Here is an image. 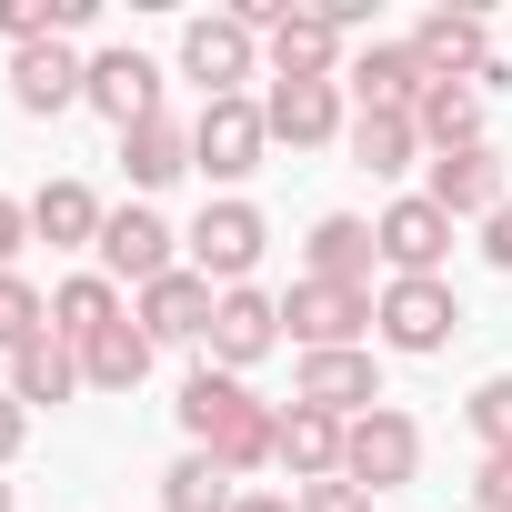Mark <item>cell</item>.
<instances>
[{
    "label": "cell",
    "mask_w": 512,
    "mask_h": 512,
    "mask_svg": "<svg viewBox=\"0 0 512 512\" xmlns=\"http://www.w3.org/2000/svg\"><path fill=\"white\" fill-rule=\"evenodd\" d=\"M452 231H462L452 211H432L422 191H402V201L372 221V241H382V272H392V282H442V262H452Z\"/></svg>",
    "instance_id": "obj_10"
},
{
    "label": "cell",
    "mask_w": 512,
    "mask_h": 512,
    "mask_svg": "<svg viewBox=\"0 0 512 512\" xmlns=\"http://www.w3.org/2000/svg\"><path fill=\"white\" fill-rule=\"evenodd\" d=\"M11 502H21V492H11V472H0V512H11Z\"/></svg>",
    "instance_id": "obj_39"
},
{
    "label": "cell",
    "mask_w": 512,
    "mask_h": 512,
    "mask_svg": "<svg viewBox=\"0 0 512 512\" xmlns=\"http://www.w3.org/2000/svg\"><path fill=\"white\" fill-rule=\"evenodd\" d=\"M51 332V292L31 282V272H0V352H21V342H41Z\"/></svg>",
    "instance_id": "obj_30"
},
{
    "label": "cell",
    "mask_w": 512,
    "mask_h": 512,
    "mask_svg": "<svg viewBox=\"0 0 512 512\" xmlns=\"http://www.w3.org/2000/svg\"><path fill=\"white\" fill-rule=\"evenodd\" d=\"M342 41H352V31L322 11V0H292L282 31L262 41V81H342V61H352Z\"/></svg>",
    "instance_id": "obj_11"
},
{
    "label": "cell",
    "mask_w": 512,
    "mask_h": 512,
    "mask_svg": "<svg viewBox=\"0 0 512 512\" xmlns=\"http://www.w3.org/2000/svg\"><path fill=\"white\" fill-rule=\"evenodd\" d=\"M151 352H161V342H151L141 322H111L101 342H81V382H91V392H141V382H151Z\"/></svg>",
    "instance_id": "obj_28"
},
{
    "label": "cell",
    "mask_w": 512,
    "mask_h": 512,
    "mask_svg": "<svg viewBox=\"0 0 512 512\" xmlns=\"http://www.w3.org/2000/svg\"><path fill=\"white\" fill-rule=\"evenodd\" d=\"M292 402H312V412H332V422L382 412V352H372V342H362V352H302V362H292Z\"/></svg>",
    "instance_id": "obj_12"
},
{
    "label": "cell",
    "mask_w": 512,
    "mask_h": 512,
    "mask_svg": "<svg viewBox=\"0 0 512 512\" xmlns=\"http://www.w3.org/2000/svg\"><path fill=\"white\" fill-rule=\"evenodd\" d=\"M262 251H272V221L251 211L241 191H221V201H201V221L181 231V262L211 282V292H241L251 272H262Z\"/></svg>",
    "instance_id": "obj_2"
},
{
    "label": "cell",
    "mask_w": 512,
    "mask_h": 512,
    "mask_svg": "<svg viewBox=\"0 0 512 512\" xmlns=\"http://www.w3.org/2000/svg\"><path fill=\"white\" fill-rule=\"evenodd\" d=\"M21 442H31V412H21L11 392H0V472H11V462H21Z\"/></svg>",
    "instance_id": "obj_36"
},
{
    "label": "cell",
    "mask_w": 512,
    "mask_h": 512,
    "mask_svg": "<svg viewBox=\"0 0 512 512\" xmlns=\"http://www.w3.org/2000/svg\"><path fill=\"white\" fill-rule=\"evenodd\" d=\"M51 11H61V0H0V41H11V51L51 41Z\"/></svg>",
    "instance_id": "obj_32"
},
{
    "label": "cell",
    "mask_w": 512,
    "mask_h": 512,
    "mask_svg": "<svg viewBox=\"0 0 512 512\" xmlns=\"http://www.w3.org/2000/svg\"><path fill=\"white\" fill-rule=\"evenodd\" d=\"M282 342H302V352H362V342H372V292L292 282V292H282Z\"/></svg>",
    "instance_id": "obj_8"
},
{
    "label": "cell",
    "mask_w": 512,
    "mask_h": 512,
    "mask_svg": "<svg viewBox=\"0 0 512 512\" xmlns=\"http://www.w3.org/2000/svg\"><path fill=\"white\" fill-rule=\"evenodd\" d=\"M472 512H512V452H482L472 462Z\"/></svg>",
    "instance_id": "obj_33"
},
{
    "label": "cell",
    "mask_w": 512,
    "mask_h": 512,
    "mask_svg": "<svg viewBox=\"0 0 512 512\" xmlns=\"http://www.w3.org/2000/svg\"><path fill=\"white\" fill-rule=\"evenodd\" d=\"M262 151H272V121H262V101H201L191 111V171L201 181H221V191H241L251 171H262Z\"/></svg>",
    "instance_id": "obj_4"
},
{
    "label": "cell",
    "mask_w": 512,
    "mask_h": 512,
    "mask_svg": "<svg viewBox=\"0 0 512 512\" xmlns=\"http://www.w3.org/2000/svg\"><path fill=\"white\" fill-rule=\"evenodd\" d=\"M81 91H91V61H81L71 41H31V51H11V101H21L31 121H61Z\"/></svg>",
    "instance_id": "obj_17"
},
{
    "label": "cell",
    "mask_w": 512,
    "mask_h": 512,
    "mask_svg": "<svg viewBox=\"0 0 512 512\" xmlns=\"http://www.w3.org/2000/svg\"><path fill=\"white\" fill-rule=\"evenodd\" d=\"M262 121H272V141H292V151H322V141L352 131L342 81H272V91H262Z\"/></svg>",
    "instance_id": "obj_18"
},
{
    "label": "cell",
    "mask_w": 512,
    "mask_h": 512,
    "mask_svg": "<svg viewBox=\"0 0 512 512\" xmlns=\"http://www.w3.org/2000/svg\"><path fill=\"white\" fill-rule=\"evenodd\" d=\"M302 251H312V272H302V282H342V292H372V272H382V241H372V221H362V211H322Z\"/></svg>",
    "instance_id": "obj_19"
},
{
    "label": "cell",
    "mask_w": 512,
    "mask_h": 512,
    "mask_svg": "<svg viewBox=\"0 0 512 512\" xmlns=\"http://www.w3.org/2000/svg\"><path fill=\"white\" fill-rule=\"evenodd\" d=\"M342 151H352V171H372V181H402V171L422 161V131H412V111H352Z\"/></svg>",
    "instance_id": "obj_26"
},
{
    "label": "cell",
    "mask_w": 512,
    "mask_h": 512,
    "mask_svg": "<svg viewBox=\"0 0 512 512\" xmlns=\"http://www.w3.org/2000/svg\"><path fill=\"white\" fill-rule=\"evenodd\" d=\"M111 322H131V302H121V282L111 272H71V282H51V332L81 352V342H101Z\"/></svg>",
    "instance_id": "obj_25"
},
{
    "label": "cell",
    "mask_w": 512,
    "mask_h": 512,
    "mask_svg": "<svg viewBox=\"0 0 512 512\" xmlns=\"http://www.w3.org/2000/svg\"><path fill=\"white\" fill-rule=\"evenodd\" d=\"M91 262H101L121 292H151L161 272H181V231H171L151 201H121V211L101 221V251H91Z\"/></svg>",
    "instance_id": "obj_7"
},
{
    "label": "cell",
    "mask_w": 512,
    "mask_h": 512,
    "mask_svg": "<svg viewBox=\"0 0 512 512\" xmlns=\"http://www.w3.org/2000/svg\"><path fill=\"white\" fill-rule=\"evenodd\" d=\"M422 201H432V211H452V221H492V211L512 201V171H502V151H492V141H472V151H442V161H432Z\"/></svg>",
    "instance_id": "obj_14"
},
{
    "label": "cell",
    "mask_w": 512,
    "mask_h": 512,
    "mask_svg": "<svg viewBox=\"0 0 512 512\" xmlns=\"http://www.w3.org/2000/svg\"><path fill=\"white\" fill-rule=\"evenodd\" d=\"M211 302H221V292L181 262V272H161L151 292H131V322H141L151 342H201V332H211Z\"/></svg>",
    "instance_id": "obj_20"
},
{
    "label": "cell",
    "mask_w": 512,
    "mask_h": 512,
    "mask_svg": "<svg viewBox=\"0 0 512 512\" xmlns=\"http://www.w3.org/2000/svg\"><path fill=\"white\" fill-rule=\"evenodd\" d=\"M462 422H472V442H482V452H512V372H492V382H472V402H462Z\"/></svg>",
    "instance_id": "obj_31"
},
{
    "label": "cell",
    "mask_w": 512,
    "mask_h": 512,
    "mask_svg": "<svg viewBox=\"0 0 512 512\" xmlns=\"http://www.w3.org/2000/svg\"><path fill=\"white\" fill-rule=\"evenodd\" d=\"M231 512H302V502H292V492H241Z\"/></svg>",
    "instance_id": "obj_38"
},
{
    "label": "cell",
    "mask_w": 512,
    "mask_h": 512,
    "mask_svg": "<svg viewBox=\"0 0 512 512\" xmlns=\"http://www.w3.org/2000/svg\"><path fill=\"white\" fill-rule=\"evenodd\" d=\"M422 472V422L402 412V402H382V412H362L352 432H342V482H362V492H402Z\"/></svg>",
    "instance_id": "obj_6"
},
{
    "label": "cell",
    "mask_w": 512,
    "mask_h": 512,
    "mask_svg": "<svg viewBox=\"0 0 512 512\" xmlns=\"http://www.w3.org/2000/svg\"><path fill=\"white\" fill-rule=\"evenodd\" d=\"M0 392H11L21 412H61V402H71V392H91V382H81V352H71L61 332H41V342H21V352H11V382H0Z\"/></svg>",
    "instance_id": "obj_21"
},
{
    "label": "cell",
    "mask_w": 512,
    "mask_h": 512,
    "mask_svg": "<svg viewBox=\"0 0 512 512\" xmlns=\"http://www.w3.org/2000/svg\"><path fill=\"white\" fill-rule=\"evenodd\" d=\"M302 512H372V492L362 482H312V492H292Z\"/></svg>",
    "instance_id": "obj_34"
},
{
    "label": "cell",
    "mask_w": 512,
    "mask_h": 512,
    "mask_svg": "<svg viewBox=\"0 0 512 512\" xmlns=\"http://www.w3.org/2000/svg\"><path fill=\"white\" fill-rule=\"evenodd\" d=\"M342 432L352 422H332V412H312V402H292L282 412V472H292V492H312V482H342Z\"/></svg>",
    "instance_id": "obj_24"
},
{
    "label": "cell",
    "mask_w": 512,
    "mask_h": 512,
    "mask_svg": "<svg viewBox=\"0 0 512 512\" xmlns=\"http://www.w3.org/2000/svg\"><path fill=\"white\" fill-rule=\"evenodd\" d=\"M422 91H432V71L412 61V41H362L342 61V101L352 111H412Z\"/></svg>",
    "instance_id": "obj_16"
},
{
    "label": "cell",
    "mask_w": 512,
    "mask_h": 512,
    "mask_svg": "<svg viewBox=\"0 0 512 512\" xmlns=\"http://www.w3.org/2000/svg\"><path fill=\"white\" fill-rule=\"evenodd\" d=\"M111 161H121V181L151 201V191H171V181L191 171V121H181V111H161V121L121 131V151H111Z\"/></svg>",
    "instance_id": "obj_22"
},
{
    "label": "cell",
    "mask_w": 512,
    "mask_h": 512,
    "mask_svg": "<svg viewBox=\"0 0 512 512\" xmlns=\"http://www.w3.org/2000/svg\"><path fill=\"white\" fill-rule=\"evenodd\" d=\"M171 412H181L191 452H211L231 482H241V472H262V462L282 452V412H272L262 392H251L241 372H211V362H201V372L181 382V402H171Z\"/></svg>",
    "instance_id": "obj_1"
},
{
    "label": "cell",
    "mask_w": 512,
    "mask_h": 512,
    "mask_svg": "<svg viewBox=\"0 0 512 512\" xmlns=\"http://www.w3.org/2000/svg\"><path fill=\"white\" fill-rule=\"evenodd\" d=\"M241 502V482L211 462V452H181L171 472H161V512H231Z\"/></svg>",
    "instance_id": "obj_29"
},
{
    "label": "cell",
    "mask_w": 512,
    "mask_h": 512,
    "mask_svg": "<svg viewBox=\"0 0 512 512\" xmlns=\"http://www.w3.org/2000/svg\"><path fill=\"white\" fill-rule=\"evenodd\" d=\"M111 131H141V121H161L171 101H161V61L151 51H131V41H111V51H91V91H81Z\"/></svg>",
    "instance_id": "obj_13"
},
{
    "label": "cell",
    "mask_w": 512,
    "mask_h": 512,
    "mask_svg": "<svg viewBox=\"0 0 512 512\" xmlns=\"http://www.w3.org/2000/svg\"><path fill=\"white\" fill-rule=\"evenodd\" d=\"M452 332H462V292L452 282H382L372 292V342L382 352L432 362V352H452Z\"/></svg>",
    "instance_id": "obj_3"
},
{
    "label": "cell",
    "mask_w": 512,
    "mask_h": 512,
    "mask_svg": "<svg viewBox=\"0 0 512 512\" xmlns=\"http://www.w3.org/2000/svg\"><path fill=\"white\" fill-rule=\"evenodd\" d=\"M412 131H422L432 161H442V151H472V141H482V91H472V81H432V91L412 101Z\"/></svg>",
    "instance_id": "obj_27"
},
{
    "label": "cell",
    "mask_w": 512,
    "mask_h": 512,
    "mask_svg": "<svg viewBox=\"0 0 512 512\" xmlns=\"http://www.w3.org/2000/svg\"><path fill=\"white\" fill-rule=\"evenodd\" d=\"M412 61H422L432 81H482V71H492V21H482V11H452V0H442V11H422V21H412Z\"/></svg>",
    "instance_id": "obj_15"
},
{
    "label": "cell",
    "mask_w": 512,
    "mask_h": 512,
    "mask_svg": "<svg viewBox=\"0 0 512 512\" xmlns=\"http://www.w3.org/2000/svg\"><path fill=\"white\" fill-rule=\"evenodd\" d=\"M482 262H492V272H512V201L482 221Z\"/></svg>",
    "instance_id": "obj_37"
},
{
    "label": "cell",
    "mask_w": 512,
    "mask_h": 512,
    "mask_svg": "<svg viewBox=\"0 0 512 512\" xmlns=\"http://www.w3.org/2000/svg\"><path fill=\"white\" fill-rule=\"evenodd\" d=\"M21 241H31V201H11V191H0V272L21 262Z\"/></svg>",
    "instance_id": "obj_35"
},
{
    "label": "cell",
    "mask_w": 512,
    "mask_h": 512,
    "mask_svg": "<svg viewBox=\"0 0 512 512\" xmlns=\"http://www.w3.org/2000/svg\"><path fill=\"white\" fill-rule=\"evenodd\" d=\"M272 352H282V302L262 282H241V292L211 302V332H201V362L211 372H251V362H272Z\"/></svg>",
    "instance_id": "obj_9"
},
{
    "label": "cell",
    "mask_w": 512,
    "mask_h": 512,
    "mask_svg": "<svg viewBox=\"0 0 512 512\" xmlns=\"http://www.w3.org/2000/svg\"><path fill=\"white\" fill-rule=\"evenodd\" d=\"M101 221H111V211H101V191H91V181H71V171L31 191V241H51V251H101Z\"/></svg>",
    "instance_id": "obj_23"
},
{
    "label": "cell",
    "mask_w": 512,
    "mask_h": 512,
    "mask_svg": "<svg viewBox=\"0 0 512 512\" xmlns=\"http://www.w3.org/2000/svg\"><path fill=\"white\" fill-rule=\"evenodd\" d=\"M181 81H201V101H241L262 81V41H251L231 11H191L181 21Z\"/></svg>",
    "instance_id": "obj_5"
}]
</instances>
